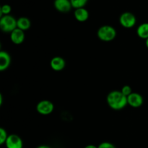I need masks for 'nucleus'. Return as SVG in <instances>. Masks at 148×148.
I'll return each instance as SVG.
<instances>
[{
  "mask_svg": "<svg viewBox=\"0 0 148 148\" xmlns=\"http://www.w3.org/2000/svg\"><path fill=\"white\" fill-rule=\"evenodd\" d=\"M137 35L138 37H140L142 39L148 38V23H144L140 24L137 28Z\"/></svg>",
  "mask_w": 148,
  "mask_h": 148,
  "instance_id": "nucleus-14",
  "label": "nucleus"
},
{
  "mask_svg": "<svg viewBox=\"0 0 148 148\" xmlns=\"http://www.w3.org/2000/svg\"><path fill=\"white\" fill-rule=\"evenodd\" d=\"M98 148H116V147L109 142H103L98 145Z\"/></svg>",
  "mask_w": 148,
  "mask_h": 148,
  "instance_id": "nucleus-19",
  "label": "nucleus"
},
{
  "mask_svg": "<svg viewBox=\"0 0 148 148\" xmlns=\"http://www.w3.org/2000/svg\"><path fill=\"white\" fill-rule=\"evenodd\" d=\"M7 148H23V140L17 134H10L5 143Z\"/></svg>",
  "mask_w": 148,
  "mask_h": 148,
  "instance_id": "nucleus-6",
  "label": "nucleus"
},
{
  "mask_svg": "<svg viewBox=\"0 0 148 148\" xmlns=\"http://www.w3.org/2000/svg\"><path fill=\"white\" fill-rule=\"evenodd\" d=\"M137 23V19L133 13L130 12H123L119 17V23L125 28H132Z\"/></svg>",
  "mask_w": 148,
  "mask_h": 148,
  "instance_id": "nucleus-4",
  "label": "nucleus"
},
{
  "mask_svg": "<svg viewBox=\"0 0 148 148\" xmlns=\"http://www.w3.org/2000/svg\"><path fill=\"white\" fill-rule=\"evenodd\" d=\"M17 27V20L13 16L9 14L0 17V28L3 32L11 33Z\"/></svg>",
  "mask_w": 148,
  "mask_h": 148,
  "instance_id": "nucleus-3",
  "label": "nucleus"
},
{
  "mask_svg": "<svg viewBox=\"0 0 148 148\" xmlns=\"http://www.w3.org/2000/svg\"><path fill=\"white\" fill-rule=\"evenodd\" d=\"M25 31L19 28H16L10 33V40L14 44L20 45L25 40Z\"/></svg>",
  "mask_w": 148,
  "mask_h": 148,
  "instance_id": "nucleus-10",
  "label": "nucleus"
},
{
  "mask_svg": "<svg viewBox=\"0 0 148 148\" xmlns=\"http://www.w3.org/2000/svg\"><path fill=\"white\" fill-rule=\"evenodd\" d=\"M145 46H146V47L148 49V38L145 40Z\"/></svg>",
  "mask_w": 148,
  "mask_h": 148,
  "instance_id": "nucleus-23",
  "label": "nucleus"
},
{
  "mask_svg": "<svg viewBox=\"0 0 148 148\" xmlns=\"http://www.w3.org/2000/svg\"><path fill=\"white\" fill-rule=\"evenodd\" d=\"M3 103V97L1 94H0V106L2 105Z\"/></svg>",
  "mask_w": 148,
  "mask_h": 148,
  "instance_id": "nucleus-22",
  "label": "nucleus"
},
{
  "mask_svg": "<svg viewBox=\"0 0 148 148\" xmlns=\"http://www.w3.org/2000/svg\"><path fill=\"white\" fill-rule=\"evenodd\" d=\"M36 110L40 115H49L54 110V105L51 101H48V100H43L38 103L36 106Z\"/></svg>",
  "mask_w": 148,
  "mask_h": 148,
  "instance_id": "nucleus-5",
  "label": "nucleus"
},
{
  "mask_svg": "<svg viewBox=\"0 0 148 148\" xmlns=\"http://www.w3.org/2000/svg\"><path fill=\"white\" fill-rule=\"evenodd\" d=\"M144 100L140 93L133 92L127 97V103L132 108H139L143 104Z\"/></svg>",
  "mask_w": 148,
  "mask_h": 148,
  "instance_id": "nucleus-7",
  "label": "nucleus"
},
{
  "mask_svg": "<svg viewBox=\"0 0 148 148\" xmlns=\"http://www.w3.org/2000/svg\"><path fill=\"white\" fill-rule=\"evenodd\" d=\"M106 102L108 106L115 111H120L127 106V97L121 90H112L106 97Z\"/></svg>",
  "mask_w": 148,
  "mask_h": 148,
  "instance_id": "nucleus-1",
  "label": "nucleus"
},
{
  "mask_svg": "<svg viewBox=\"0 0 148 148\" xmlns=\"http://www.w3.org/2000/svg\"><path fill=\"white\" fill-rule=\"evenodd\" d=\"M84 148H98V146H95L94 145H88Z\"/></svg>",
  "mask_w": 148,
  "mask_h": 148,
  "instance_id": "nucleus-20",
  "label": "nucleus"
},
{
  "mask_svg": "<svg viewBox=\"0 0 148 148\" xmlns=\"http://www.w3.org/2000/svg\"><path fill=\"white\" fill-rule=\"evenodd\" d=\"M12 11L11 6L9 4H4L0 8V17L4 15H9Z\"/></svg>",
  "mask_w": 148,
  "mask_h": 148,
  "instance_id": "nucleus-16",
  "label": "nucleus"
},
{
  "mask_svg": "<svg viewBox=\"0 0 148 148\" xmlns=\"http://www.w3.org/2000/svg\"><path fill=\"white\" fill-rule=\"evenodd\" d=\"M88 1V0H70L72 8H75V10L76 9L85 7V6L86 5Z\"/></svg>",
  "mask_w": 148,
  "mask_h": 148,
  "instance_id": "nucleus-15",
  "label": "nucleus"
},
{
  "mask_svg": "<svg viewBox=\"0 0 148 148\" xmlns=\"http://www.w3.org/2000/svg\"><path fill=\"white\" fill-rule=\"evenodd\" d=\"M116 30L111 25H103L98 28L97 36L101 40L104 42H110L114 40L116 37Z\"/></svg>",
  "mask_w": 148,
  "mask_h": 148,
  "instance_id": "nucleus-2",
  "label": "nucleus"
},
{
  "mask_svg": "<svg viewBox=\"0 0 148 148\" xmlns=\"http://www.w3.org/2000/svg\"><path fill=\"white\" fill-rule=\"evenodd\" d=\"M66 66V62L64 58L61 56H54L50 62V66L53 70L56 72H60L63 70Z\"/></svg>",
  "mask_w": 148,
  "mask_h": 148,
  "instance_id": "nucleus-9",
  "label": "nucleus"
},
{
  "mask_svg": "<svg viewBox=\"0 0 148 148\" xmlns=\"http://www.w3.org/2000/svg\"><path fill=\"white\" fill-rule=\"evenodd\" d=\"M53 5L58 12L62 13L69 12L72 8L70 0H55Z\"/></svg>",
  "mask_w": 148,
  "mask_h": 148,
  "instance_id": "nucleus-8",
  "label": "nucleus"
},
{
  "mask_svg": "<svg viewBox=\"0 0 148 148\" xmlns=\"http://www.w3.org/2000/svg\"><path fill=\"white\" fill-rule=\"evenodd\" d=\"M11 64V56L6 51H0V71L3 72L8 69Z\"/></svg>",
  "mask_w": 148,
  "mask_h": 148,
  "instance_id": "nucleus-11",
  "label": "nucleus"
},
{
  "mask_svg": "<svg viewBox=\"0 0 148 148\" xmlns=\"http://www.w3.org/2000/svg\"><path fill=\"white\" fill-rule=\"evenodd\" d=\"M36 148H51V147H49V146H48V145H42L38 146V147H37Z\"/></svg>",
  "mask_w": 148,
  "mask_h": 148,
  "instance_id": "nucleus-21",
  "label": "nucleus"
},
{
  "mask_svg": "<svg viewBox=\"0 0 148 148\" xmlns=\"http://www.w3.org/2000/svg\"><path fill=\"white\" fill-rule=\"evenodd\" d=\"M30 26H31V23H30V20L27 17H20L17 20V28L20 29L23 31L29 30Z\"/></svg>",
  "mask_w": 148,
  "mask_h": 148,
  "instance_id": "nucleus-13",
  "label": "nucleus"
},
{
  "mask_svg": "<svg viewBox=\"0 0 148 148\" xmlns=\"http://www.w3.org/2000/svg\"><path fill=\"white\" fill-rule=\"evenodd\" d=\"M74 16L78 22L83 23L87 21L89 18V12L85 7L76 9L74 12Z\"/></svg>",
  "mask_w": 148,
  "mask_h": 148,
  "instance_id": "nucleus-12",
  "label": "nucleus"
},
{
  "mask_svg": "<svg viewBox=\"0 0 148 148\" xmlns=\"http://www.w3.org/2000/svg\"><path fill=\"white\" fill-rule=\"evenodd\" d=\"M121 91L126 97H128L129 95H130L133 92L132 89V88L130 85H124V86H123Z\"/></svg>",
  "mask_w": 148,
  "mask_h": 148,
  "instance_id": "nucleus-18",
  "label": "nucleus"
},
{
  "mask_svg": "<svg viewBox=\"0 0 148 148\" xmlns=\"http://www.w3.org/2000/svg\"><path fill=\"white\" fill-rule=\"evenodd\" d=\"M8 134H7V131L6 130H4V128H0V145H2L5 144L6 141H7V138H8Z\"/></svg>",
  "mask_w": 148,
  "mask_h": 148,
  "instance_id": "nucleus-17",
  "label": "nucleus"
}]
</instances>
